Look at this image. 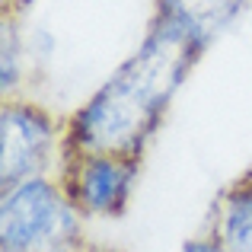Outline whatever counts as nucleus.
<instances>
[{
	"instance_id": "nucleus-1",
	"label": "nucleus",
	"mask_w": 252,
	"mask_h": 252,
	"mask_svg": "<svg viewBox=\"0 0 252 252\" xmlns=\"http://www.w3.org/2000/svg\"><path fill=\"white\" fill-rule=\"evenodd\" d=\"M208 48L169 16L157 13L144 45L70 118L64 154H118L141 160L172 93Z\"/></svg>"
},
{
	"instance_id": "nucleus-2",
	"label": "nucleus",
	"mask_w": 252,
	"mask_h": 252,
	"mask_svg": "<svg viewBox=\"0 0 252 252\" xmlns=\"http://www.w3.org/2000/svg\"><path fill=\"white\" fill-rule=\"evenodd\" d=\"M80 211L48 176L13 185L0 198V252H80Z\"/></svg>"
},
{
	"instance_id": "nucleus-3",
	"label": "nucleus",
	"mask_w": 252,
	"mask_h": 252,
	"mask_svg": "<svg viewBox=\"0 0 252 252\" xmlns=\"http://www.w3.org/2000/svg\"><path fill=\"white\" fill-rule=\"evenodd\" d=\"M58 147V125L45 109L6 99L0 109V191L45 176Z\"/></svg>"
},
{
	"instance_id": "nucleus-4",
	"label": "nucleus",
	"mask_w": 252,
	"mask_h": 252,
	"mask_svg": "<svg viewBox=\"0 0 252 252\" xmlns=\"http://www.w3.org/2000/svg\"><path fill=\"white\" fill-rule=\"evenodd\" d=\"M134 179H137V157L67 154L61 185L80 214L118 217L128 204Z\"/></svg>"
},
{
	"instance_id": "nucleus-5",
	"label": "nucleus",
	"mask_w": 252,
	"mask_h": 252,
	"mask_svg": "<svg viewBox=\"0 0 252 252\" xmlns=\"http://www.w3.org/2000/svg\"><path fill=\"white\" fill-rule=\"evenodd\" d=\"M211 236L227 252H252V176L220 191Z\"/></svg>"
},
{
	"instance_id": "nucleus-6",
	"label": "nucleus",
	"mask_w": 252,
	"mask_h": 252,
	"mask_svg": "<svg viewBox=\"0 0 252 252\" xmlns=\"http://www.w3.org/2000/svg\"><path fill=\"white\" fill-rule=\"evenodd\" d=\"M243 6H246V0H160L157 13L179 23L198 42L211 45V38L220 35L243 13Z\"/></svg>"
},
{
	"instance_id": "nucleus-7",
	"label": "nucleus",
	"mask_w": 252,
	"mask_h": 252,
	"mask_svg": "<svg viewBox=\"0 0 252 252\" xmlns=\"http://www.w3.org/2000/svg\"><path fill=\"white\" fill-rule=\"evenodd\" d=\"M19 74H23V42L13 23L3 19V32H0V90L3 96H13L19 86Z\"/></svg>"
},
{
	"instance_id": "nucleus-8",
	"label": "nucleus",
	"mask_w": 252,
	"mask_h": 252,
	"mask_svg": "<svg viewBox=\"0 0 252 252\" xmlns=\"http://www.w3.org/2000/svg\"><path fill=\"white\" fill-rule=\"evenodd\" d=\"M182 252H227L214 236H201V240H189L182 246Z\"/></svg>"
},
{
	"instance_id": "nucleus-9",
	"label": "nucleus",
	"mask_w": 252,
	"mask_h": 252,
	"mask_svg": "<svg viewBox=\"0 0 252 252\" xmlns=\"http://www.w3.org/2000/svg\"><path fill=\"white\" fill-rule=\"evenodd\" d=\"M80 252H90V249H86V246H83V249H80Z\"/></svg>"
}]
</instances>
